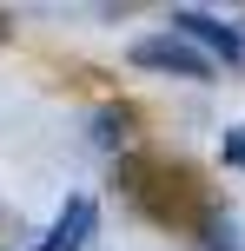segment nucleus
Wrapping results in <instances>:
<instances>
[{"mask_svg": "<svg viewBox=\"0 0 245 251\" xmlns=\"http://www.w3.org/2000/svg\"><path fill=\"white\" fill-rule=\"evenodd\" d=\"M133 66L139 73H166V79H212V60L199 47H186L179 33H146L133 40Z\"/></svg>", "mask_w": 245, "mask_h": 251, "instance_id": "obj_1", "label": "nucleus"}, {"mask_svg": "<svg viewBox=\"0 0 245 251\" xmlns=\"http://www.w3.org/2000/svg\"><path fill=\"white\" fill-rule=\"evenodd\" d=\"M166 33H179L186 47H199V53H219L225 66H239L245 60V33L232 20H219V13H206V7H172V26Z\"/></svg>", "mask_w": 245, "mask_h": 251, "instance_id": "obj_2", "label": "nucleus"}, {"mask_svg": "<svg viewBox=\"0 0 245 251\" xmlns=\"http://www.w3.org/2000/svg\"><path fill=\"white\" fill-rule=\"evenodd\" d=\"M93 225H100V205H93L86 192H73V199L60 205V218L47 225V238H40V251H86Z\"/></svg>", "mask_w": 245, "mask_h": 251, "instance_id": "obj_3", "label": "nucleus"}, {"mask_svg": "<svg viewBox=\"0 0 245 251\" xmlns=\"http://www.w3.org/2000/svg\"><path fill=\"white\" fill-rule=\"evenodd\" d=\"M219 159H225V165H245V126H225V139H219Z\"/></svg>", "mask_w": 245, "mask_h": 251, "instance_id": "obj_4", "label": "nucleus"}]
</instances>
